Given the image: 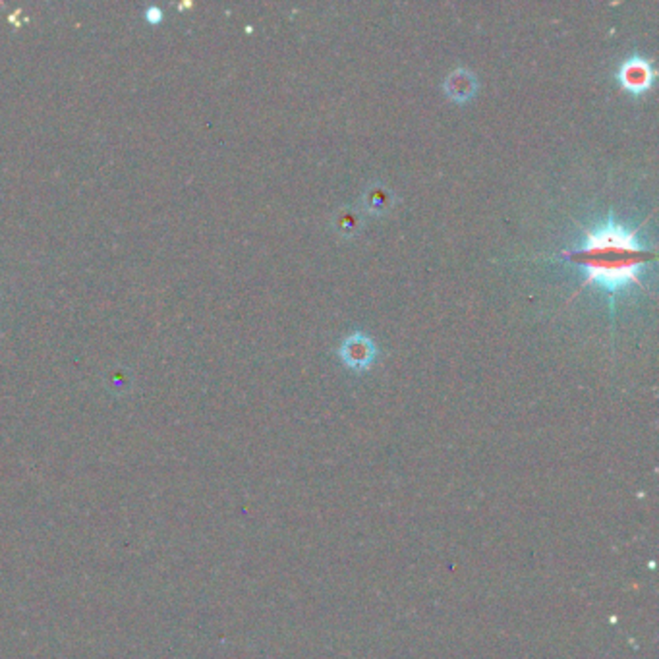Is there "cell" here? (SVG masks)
I'll return each mask as SVG.
<instances>
[{"label":"cell","instance_id":"cell-3","mask_svg":"<svg viewBox=\"0 0 659 659\" xmlns=\"http://www.w3.org/2000/svg\"><path fill=\"white\" fill-rule=\"evenodd\" d=\"M375 356H378V349H375V342L368 337L365 333H352L350 337L342 341L341 349H339V358L347 368L354 372H364L368 370L370 365L375 362Z\"/></svg>","mask_w":659,"mask_h":659},{"label":"cell","instance_id":"cell-5","mask_svg":"<svg viewBox=\"0 0 659 659\" xmlns=\"http://www.w3.org/2000/svg\"><path fill=\"white\" fill-rule=\"evenodd\" d=\"M395 205L396 197L385 184H370L364 190L362 207L364 211L372 217H385L387 213L393 211Z\"/></svg>","mask_w":659,"mask_h":659},{"label":"cell","instance_id":"cell-6","mask_svg":"<svg viewBox=\"0 0 659 659\" xmlns=\"http://www.w3.org/2000/svg\"><path fill=\"white\" fill-rule=\"evenodd\" d=\"M334 233L342 238H352L360 230V215L352 207H342L333 217Z\"/></svg>","mask_w":659,"mask_h":659},{"label":"cell","instance_id":"cell-4","mask_svg":"<svg viewBox=\"0 0 659 659\" xmlns=\"http://www.w3.org/2000/svg\"><path fill=\"white\" fill-rule=\"evenodd\" d=\"M443 91L448 99L458 104L468 103L470 99H474L478 91L476 76L466 68H456L443 81Z\"/></svg>","mask_w":659,"mask_h":659},{"label":"cell","instance_id":"cell-7","mask_svg":"<svg viewBox=\"0 0 659 659\" xmlns=\"http://www.w3.org/2000/svg\"><path fill=\"white\" fill-rule=\"evenodd\" d=\"M143 18L148 19V22L153 24V26H155V24H161V22H163V10H161L159 6H149V8H145Z\"/></svg>","mask_w":659,"mask_h":659},{"label":"cell","instance_id":"cell-1","mask_svg":"<svg viewBox=\"0 0 659 659\" xmlns=\"http://www.w3.org/2000/svg\"><path fill=\"white\" fill-rule=\"evenodd\" d=\"M569 264L582 267L586 279L582 287L598 285L609 298V308L615 310V296L638 285L644 288L640 279L642 269L654 261V249L638 242V230H631L617 223L613 215L602 225L584 230V242L563 252Z\"/></svg>","mask_w":659,"mask_h":659},{"label":"cell","instance_id":"cell-2","mask_svg":"<svg viewBox=\"0 0 659 659\" xmlns=\"http://www.w3.org/2000/svg\"><path fill=\"white\" fill-rule=\"evenodd\" d=\"M617 81L631 96H644L654 86L655 70L646 58L631 57L617 70Z\"/></svg>","mask_w":659,"mask_h":659}]
</instances>
